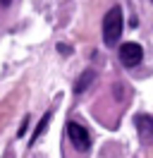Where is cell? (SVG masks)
Returning a JSON list of instances; mask_svg holds the SVG:
<instances>
[{
	"mask_svg": "<svg viewBox=\"0 0 153 158\" xmlns=\"http://www.w3.org/2000/svg\"><path fill=\"white\" fill-rule=\"evenodd\" d=\"M120 62H122L124 67H136L139 62L143 60V48L139 46V43H134V41H127V43H122L120 46Z\"/></svg>",
	"mask_w": 153,
	"mask_h": 158,
	"instance_id": "3",
	"label": "cell"
},
{
	"mask_svg": "<svg viewBox=\"0 0 153 158\" xmlns=\"http://www.w3.org/2000/svg\"><path fill=\"white\" fill-rule=\"evenodd\" d=\"M134 125H136L141 144H153V118L151 115H143V113L134 115Z\"/></svg>",
	"mask_w": 153,
	"mask_h": 158,
	"instance_id": "4",
	"label": "cell"
},
{
	"mask_svg": "<svg viewBox=\"0 0 153 158\" xmlns=\"http://www.w3.org/2000/svg\"><path fill=\"white\" fill-rule=\"evenodd\" d=\"M93 81H96V72L93 69H84V72L79 74V79L74 81V94H84Z\"/></svg>",
	"mask_w": 153,
	"mask_h": 158,
	"instance_id": "5",
	"label": "cell"
},
{
	"mask_svg": "<svg viewBox=\"0 0 153 158\" xmlns=\"http://www.w3.org/2000/svg\"><path fill=\"white\" fill-rule=\"evenodd\" d=\"M12 5V0H0V7H10Z\"/></svg>",
	"mask_w": 153,
	"mask_h": 158,
	"instance_id": "9",
	"label": "cell"
},
{
	"mask_svg": "<svg viewBox=\"0 0 153 158\" xmlns=\"http://www.w3.org/2000/svg\"><path fill=\"white\" fill-rule=\"evenodd\" d=\"M29 120H31V118H29V115H27V118H24V120H22V127L17 129V137H19V139H22V137H24V134H27V132H29Z\"/></svg>",
	"mask_w": 153,
	"mask_h": 158,
	"instance_id": "7",
	"label": "cell"
},
{
	"mask_svg": "<svg viewBox=\"0 0 153 158\" xmlns=\"http://www.w3.org/2000/svg\"><path fill=\"white\" fill-rule=\"evenodd\" d=\"M5 158H14V153H12V151H10V153H7V156H5Z\"/></svg>",
	"mask_w": 153,
	"mask_h": 158,
	"instance_id": "10",
	"label": "cell"
},
{
	"mask_svg": "<svg viewBox=\"0 0 153 158\" xmlns=\"http://www.w3.org/2000/svg\"><path fill=\"white\" fill-rule=\"evenodd\" d=\"M67 137L72 141V146H74L76 151H81V153H86V151L91 148V137H89L86 127L79 125V122H67Z\"/></svg>",
	"mask_w": 153,
	"mask_h": 158,
	"instance_id": "2",
	"label": "cell"
},
{
	"mask_svg": "<svg viewBox=\"0 0 153 158\" xmlns=\"http://www.w3.org/2000/svg\"><path fill=\"white\" fill-rule=\"evenodd\" d=\"M55 50L60 53V55H69V53H72V46H69V43H57Z\"/></svg>",
	"mask_w": 153,
	"mask_h": 158,
	"instance_id": "8",
	"label": "cell"
},
{
	"mask_svg": "<svg viewBox=\"0 0 153 158\" xmlns=\"http://www.w3.org/2000/svg\"><path fill=\"white\" fill-rule=\"evenodd\" d=\"M50 118H53V110H46V115L41 118V122L36 125V129H34V134H31V144H36V139L46 132V127L50 125Z\"/></svg>",
	"mask_w": 153,
	"mask_h": 158,
	"instance_id": "6",
	"label": "cell"
},
{
	"mask_svg": "<svg viewBox=\"0 0 153 158\" xmlns=\"http://www.w3.org/2000/svg\"><path fill=\"white\" fill-rule=\"evenodd\" d=\"M122 29H124L122 7L115 5V7H110V10L105 12V17H103V43L108 48H115V43L122 36Z\"/></svg>",
	"mask_w": 153,
	"mask_h": 158,
	"instance_id": "1",
	"label": "cell"
}]
</instances>
